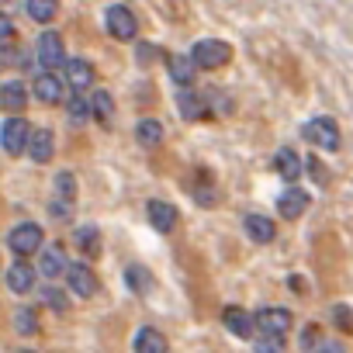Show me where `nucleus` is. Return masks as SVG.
I'll list each match as a JSON object with an SVG mask.
<instances>
[{
  "mask_svg": "<svg viewBox=\"0 0 353 353\" xmlns=\"http://www.w3.org/2000/svg\"><path fill=\"white\" fill-rule=\"evenodd\" d=\"M229 59H232V49H229L225 42H219V39H205V42H198L194 52H191L194 70H219V66H225Z\"/></svg>",
  "mask_w": 353,
  "mask_h": 353,
  "instance_id": "nucleus-1",
  "label": "nucleus"
},
{
  "mask_svg": "<svg viewBox=\"0 0 353 353\" xmlns=\"http://www.w3.org/2000/svg\"><path fill=\"white\" fill-rule=\"evenodd\" d=\"M104 25H108V32H111L118 42H132L135 32H139V21H135L132 8H125V4H111V8L104 11Z\"/></svg>",
  "mask_w": 353,
  "mask_h": 353,
  "instance_id": "nucleus-2",
  "label": "nucleus"
},
{
  "mask_svg": "<svg viewBox=\"0 0 353 353\" xmlns=\"http://www.w3.org/2000/svg\"><path fill=\"white\" fill-rule=\"evenodd\" d=\"M8 246H11V253H14V256H32V253H39V250H42V229H39L35 222H21V225H14V229H11Z\"/></svg>",
  "mask_w": 353,
  "mask_h": 353,
  "instance_id": "nucleus-3",
  "label": "nucleus"
},
{
  "mask_svg": "<svg viewBox=\"0 0 353 353\" xmlns=\"http://www.w3.org/2000/svg\"><path fill=\"white\" fill-rule=\"evenodd\" d=\"M305 139H308L312 145L325 149V152H336V149H339V128H336L332 118H312V121L305 125Z\"/></svg>",
  "mask_w": 353,
  "mask_h": 353,
  "instance_id": "nucleus-4",
  "label": "nucleus"
},
{
  "mask_svg": "<svg viewBox=\"0 0 353 353\" xmlns=\"http://www.w3.org/2000/svg\"><path fill=\"white\" fill-rule=\"evenodd\" d=\"M294 325L288 308H260L253 315V329H260V336H284Z\"/></svg>",
  "mask_w": 353,
  "mask_h": 353,
  "instance_id": "nucleus-5",
  "label": "nucleus"
},
{
  "mask_svg": "<svg viewBox=\"0 0 353 353\" xmlns=\"http://www.w3.org/2000/svg\"><path fill=\"white\" fill-rule=\"evenodd\" d=\"M35 56H39V63L46 66V73H52L56 66H63V63H66V49H63L59 32H42V35H39V46H35Z\"/></svg>",
  "mask_w": 353,
  "mask_h": 353,
  "instance_id": "nucleus-6",
  "label": "nucleus"
},
{
  "mask_svg": "<svg viewBox=\"0 0 353 353\" xmlns=\"http://www.w3.org/2000/svg\"><path fill=\"white\" fill-rule=\"evenodd\" d=\"M28 142V121L25 118H8L4 128H0V145H4L8 156H21Z\"/></svg>",
  "mask_w": 353,
  "mask_h": 353,
  "instance_id": "nucleus-7",
  "label": "nucleus"
},
{
  "mask_svg": "<svg viewBox=\"0 0 353 353\" xmlns=\"http://www.w3.org/2000/svg\"><path fill=\"white\" fill-rule=\"evenodd\" d=\"M32 94H35V101H42V104H63V101H66V83H63V77H56V73H39L35 83H32Z\"/></svg>",
  "mask_w": 353,
  "mask_h": 353,
  "instance_id": "nucleus-8",
  "label": "nucleus"
},
{
  "mask_svg": "<svg viewBox=\"0 0 353 353\" xmlns=\"http://www.w3.org/2000/svg\"><path fill=\"white\" fill-rule=\"evenodd\" d=\"M63 274H66V284H70V291H73L77 298H94V294H97V274H94L87 263H73V267H66Z\"/></svg>",
  "mask_w": 353,
  "mask_h": 353,
  "instance_id": "nucleus-9",
  "label": "nucleus"
},
{
  "mask_svg": "<svg viewBox=\"0 0 353 353\" xmlns=\"http://www.w3.org/2000/svg\"><path fill=\"white\" fill-rule=\"evenodd\" d=\"M25 152H28L35 163H49L52 152H56V145H52V132H49V128H35V132H28Z\"/></svg>",
  "mask_w": 353,
  "mask_h": 353,
  "instance_id": "nucleus-10",
  "label": "nucleus"
},
{
  "mask_svg": "<svg viewBox=\"0 0 353 353\" xmlns=\"http://www.w3.org/2000/svg\"><path fill=\"white\" fill-rule=\"evenodd\" d=\"M176 108H181V114L191 118V121H205L208 118V101L198 90H191V87H184L181 94H176Z\"/></svg>",
  "mask_w": 353,
  "mask_h": 353,
  "instance_id": "nucleus-11",
  "label": "nucleus"
},
{
  "mask_svg": "<svg viewBox=\"0 0 353 353\" xmlns=\"http://www.w3.org/2000/svg\"><path fill=\"white\" fill-rule=\"evenodd\" d=\"M308 194L305 191H298V188H288L281 198H277V212H281V219H288V222H294L298 215H305V208H308Z\"/></svg>",
  "mask_w": 353,
  "mask_h": 353,
  "instance_id": "nucleus-12",
  "label": "nucleus"
},
{
  "mask_svg": "<svg viewBox=\"0 0 353 353\" xmlns=\"http://www.w3.org/2000/svg\"><path fill=\"white\" fill-rule=\"evenodd\" d=\"M222 319H225V329H229L232 336H239V339H250V336H253V315H250L246 308L229 305V308L222 312Z\"/></svg>",
  "mask_w": 353,
  "mask_h": 353,
  "instance_id": "nucleus-13",
  "label": "nucleus"
},
{
  "mask_svg": "<svg viewBox=\"0 0 353 353\" xmlns=\"http://www.w3.org/2000/svg\"><path fill=\"white\" fill-rule=\"evenodd\" d=\"M274 170L284 176V181H298V176H301V170H305V159L294 152V149H277L274 152Z\"/></svg>",
  "mask_w": 353,
  "mask_h": 353,
  "instance_id": "nucleus-14",
  "label": "nucleus"
},
{
  "mask_svg": "<svg viewBox=\"0 0 353 353\" xmlns=\"http://www.w3.org/2000/svg\"><path fill=\"white\" fill-rule=\"evenodd\" d=\"M145 215H149L152 229H159V232H173V225H176V208L170 201H149Z\"/></svg>",
  "mask_w": 353,
  "mask_h": 353,
  "instance_id": "nucleus-15",
  "label": "nucleus"
},
{
  "mask_svg": "<svg viewBox=\"0 0 353 353\" xmlns=\"http://www.w3.org/2000/svg\"><path fill=\"white\" fill-rule=\"evenodd\" d=\"M8 288H11L14 294H28V291L35 288V270H32L25 260L11 263V267H8Z\"/></svg>",
  "mask_w": 353,
  "mask_h": 353,
  "instance_id": "nucleus-16",
  "label": "nucleus"
},
{
  "mask_svg": "<svg viewBox=\"0 0 353 353\" xmlns=\"http://www.w3.org/2000/svg\"><path fill=\"white\" fill-rule=\"evenodd\" d=\"M63 66H66V80H70V87H77V94L94 83V66L87 59H66Z\"/></svg>",
  "mask_w": 353,
  "mask_h": 353,
  "instance_id": "nucleus-17",
  "label": "nucleus"
},
{
  "mask_svg": "<svg viewBox=\"0 0 353 353\" xmlns=\"http://www.w3.org/2000/svg\"><path fill=\"white\" fill-rule=\"evenodd\" d=\"M0 104H4L8 111H25V104H28V87L21 83V80H8L4 87H0Z\"/></svg>",
  "mask_w": 353,
  "mask_h": 353,
  "instance_id": "nucleus-18",
  "label": "nucleus"
},
{
  "mask_svg": "<svg viewBox=\"0 0 353 353\" xmlns=\"http://www.w3.org/2000/svg\"><path fill=\"white\" fill-rule=\"evenodd\" d=\"M243 229H246V236L253 239V243H274V222L267 219V215H246L243 219Z\"/></svg>",
  "mask_w": 353,
  "mask_h": 353,
  "instance_id": "nucleus-19",
  "label": "nucleus"
},
{
  "mask_svg": "<svg viewBox=\"0 0 353 353\" xmlns=\"http://www.w3.org/2000/svg\"><path fill=\"white\" fill-rule=\"evenodd\" d=\"M135 353H166L163 332L152 329V325H142V329L135 332Z\"/></svg>",
  "mask_w": 353,
  "mask_h": 353,
  "instance_id": "nucleus-20",
  "label": "nucleus"
},
{
  "mask_svg": "<svg viewBox=\"0 0 353 353\" xmlns=\"http://www.w3.org/2000/svg\"><path fill=\"white\" fill-rule=\"evenodd\" d=\"M73 243H77V250L83 256H97L101 253V232H97V225H80L73 232Z\"/></svg>",
  "mask_w": 353,
  "mask_h": 353,
  "instance_id": "nucleus-21",
  "label": "nucleus"
},
{
  "mask_svg": "<svg viewBox=\"0 0 353 353\" xmlns=\"http://www.w3.org/2000/svg\"><path fill=\"white\" fill-rule=\"evenodd\" d=\"M25 11H28L32 21L49 25V21L59 14V0H25Z\"/></svg>",
  "mask_w": 353,
  "mask_h": 353,
  "instance_id": "nucleus-22",
  "label": "nucleus"
},
{
  "mask_svg": "<svg viewBox=\"0 0 353 353\" xmlns=\"http://www.w3.org/2000/svg\"><path fill=\"white\" fill-rule=\"evenodd\" d=\"M166 70H170L173 83L191 87V80H194V63H191L188 56H170V59H166Z\"/></svg>",
  "mask_w": 353,
  "mask_h": 353,
  "instance_id": "nucleus-23",
  "label": "nucleus"
},
{
  "mask_svg": "<svg viewBox=\"0 0 353 353\" xmlns=\"http://www.w3.org/2000/svg\"><path fill=\"white\" fill-rule=\"evenodd\" d=\"M56 201H59L63 208H70V205L77 201V176H73L70 170H59V173H56Z\"/></svg>",
  "mask_w": 353,
  "mask_h": 353,
  "instance_id": "nucleus-24",
  "label": "nucleus"
},
{
  "mask_svg": "<svg viewBox=\"0 0 353 353\" xmlns=\"http://www.w3.org/2000/svg\"><path fill=\"white\" fill-rule=\"evenodd\" d=\"M63 270H66V260H63V250H59V246H49V250L42 253V260H39V274L52 281V277H59Z\"/></svg>",
  "mask_w": 353,
  "mask_h": 353,
  "instance_id": "nucleus-25",
  "label": "nucleus"
},
{
  "mask_svg": "<svg viewBox=\"0 0 353 353\" xmlns=\"http://www.w3.org/2000/svg\"><path fill=\"white\" fill-rule=\"evenodd\" d=\"M135 139H139V145H159V139H163V125L156 121V118H142L139 125H135Z\"/></svg>",
  "mask_w": 353,
  "mask_h": 353,
  "instance_id": "nucleus-26",
  "label": "nucleus"
},
{
  "mask_svg": "<svg viewBox=\"0 0 353 353\" xmlns=\"http://www.w3.org/2000/svg\"><path fill=\"white\" fill-rule=\"evenodd\" d=\"M125 281H128V288H132L135 294H149V288H152V274H149L145 267H139V263H132V267L125 270Z\"/></svg>",
  "mask_w": 353,
  "mask_h": 353,
  "instance_id": "nucleus-27",
  "label": "nucleus"
},
{
  "mask_svg": "<svg viewBox=\"0 0 353 353\" xmlns=\"http://www.w3.org/2000/svg\"><path fill=\"white\" fill-rule=\"evenodd\" d=\"M66 114H70L73 125H83V121L90 118V101H87L83 94H73V97L66 101Z\"/></svg>",
  "mask_w": 353,
  "mask_h": 353,
  "instance_id": "nucleus-28",
  "label": "nucleus"
},
{
  "mask_svg": "<svg viewBox=\"0 0 353 353\" xmlns=\"http://www.w3.org/2000/svg\"><path fill=\"white\" fill-rule=\"evenodd\" d=\"M90 114H97L101 121H108V118L114 114V101H111L108 90H94V97H90Z\"/></svg>",
  "mask_w": 353,
  "mask_h": 353,
  "instance_id": "nucleus-29",
  "label": "nucleus"
},
{
  "mask_svg": "<svg viewBox=\"0 0 353 353\" xmlns=\"http://www.w3.org/2000/svg\"><path fill=\"white\" fill-rule=\"evenodd\" d=\"M25 52H18L11 42H0V70H11V66H25Z\"/></svg>",
  "mask_w": 353,
  "mask_h": 353,
  "instance_id": "nucleus-30",
  "label": "nucleus"
},
{
  "mask_svg": "<svg viewBox=\"0 0 353 353\" xmlns=\"http://www.w3.org/2000/svg\"><path fill=\"white\" fill-rule=\"evenodd\" d=\"M14 329H18V332H25V336H32V332L39 329L35 312H32V308H18V315H14Z\"/></svg>",
  "mask_w": 353,
  "mask_h": 353,
  "instance_id": "nucleus-31",
  "label": "nucleus"
},
{
  "mask_svg": "<svg viewBox=\"0 0 353 353\" xmlns=\"http://www.w3.org/2000/svg\"><path fill=\"white\" fill-rule=\"evenodd\" d=\"M256 353H284V336H260L253 343Z\"/></svg>",
  "mask_w": 353,
  "mask_h": 353,
  "instance_id": "nucleus-32",
  "label": "nucleus"
},
{
  "mask_svg": "<svg viewBox=\"0 0 353 353\" xmlns=\"http://www.w3.org/2000/svg\"><path fill=\"white\" fill-rule=\"evenodd\" d=\"M42 301H46L49 308H56V312H66V305H70L59 288H46V291H42Z\"/></svg>",
  "mask_w": 353,
  "mask_h": 353,
  "instance_id": "nucleus-33",
  "label": "nucleus"
},
{
  "mask_svg": "<svg viewBox=\"0 0 353 353\" xmlns=\"http://www.w3.org/2000/svg\"><path fill=\"white\" fill-rule=\"evenodd\" d=\"M319 336H322L319 325H305V329H301V346H305V350H315V346H319Z\"/></svg>",
  "mask_w": 353,
  "mask_h": 353,
  "instance_id": "nucleus-34",
  "label": "nucleus"
},
{
  "mask_svg": "<svg viewBox=\"0 0 353 353\" xmlns=\"http://www.w3.org/2000/svg\"><path fill=\"white\" fill-rule=\"evenodd\" d=\"M312 353H343V343L339 339H319V346Z\"/></svg>",
  "mask_w": 353,
  "mask_h": 353,
  "instance_id": "nucleus-35",
  "label": "nucleus"
},
{
  "mask_svg": "<svg viewBox=\"0 0 353 353\" xmlns=\"http://www.w3.org/2000/svg\"><path fill=\"white\" fill-rule=\"evenodd\" d=\"M332 319H336V325H339L343 332H350V308H346V305H336V315H332Z\"/></svg>",
  "mask_w": 353,
  "mask_h": 353,
  "instance_id": "nucleus-36",
  "label": "nucleus"
},
{
  "mask_svg": "<svg viewBox=\"0 0 353 353\" xmlns=\"http://www.w3.org/2000/svg\"><path fill=\"white\" fill-rule=\"evenodd\" d=\"M11 35H14V21H11L4 11H0V42H8Z\"/></svg>",
  "mask_w": 353,
  "mask_h": 353,
  "instance_id": "nucleus-37",
  "label": "nucleus"
},
{
  "mask_svg": "<svg viewBox=\"0 0 353 353\" xmlns=\"http://www.w3.org/2000/svg\"><path fill=\"white\" fill-rule=\"evenodd\" d=\"M308 170H312V176H315V181H319V184L325 181V173H322V166H319V159H312V163H308Z\"/></svg>",
  "mask_w": 353,
  "mask_h": 353,
  "instance_id": "nucleus-38",
  "label": "nucleus"
},
{
  "mask_svg": "<svg viewBox=\"0 0 353 353\" xmlns=\"http://www.w3.org/2000/svg\"><path fill=\"white\" fill-rule=\"evenodd\" d=\"M152 56H156V49H149V46H139V59H142V63H149Z\"/></svg>",
  "mask_w": 353,
  "mask_h": 353,
  "instance_id": "nucleus-39",
  "label": "nucleus"
},
{
  "mask_svg": "<svg viewBox=\"0 0 353 353\" xmlns=\"http://www.w3.org/2000/svg\"><path fill=\"white\" fill-rule=\"evenodd\" d=\"M21 353H32V350H21Z\"/></svg>",
  "mask_w": 353,
  "mask_h": 353,
  "instance_id": "nucleus-40",
  "label": "nucleus"
}]
</instances>
